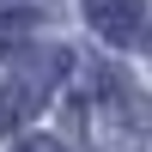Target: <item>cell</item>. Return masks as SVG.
<instances>
[{
  "instance_id": "6da1fadb",
  "label": "cell",
  "mask_w": 152,
  "mask_h": 152,
  "mask_svg": "<svg viewBox=\"0 0 152 152\" xmlns=\"http://www.w3.org/2000/svg\"><path fill=\"white\" fill-rule=\"evenodd\" d=\"M79 116L91 122V134H97L104 152H140L152 140V97L128 73H116V67L91 73V97L79 104Z\"/></svg>"
},
{
  "instance_id": "7a4b0ae2",
  "label": "cell",
  "mask_w": 152,
  "mask_h": 152,
  "mask_svg": "<svg viewBox=\"0 0 152 152\" xmlns=\"http://www.w3.org/2000/svg\"><path fill=\"white\" fill-rule=\"evenodd\" d=\"M61 73H67V49H37V55L0 85V134L24 128V122L49 104V91L61 85Z\"/></svg>"
},
{
  "instance_id": "3957f363",
  "label": "cell",
  "mask_w": 152,
  "mask_h": 152,
  "mask_svg": "<svg viewBox=\"0 0 152 152\" xmlns=\"http://www.w3.org/2000/svg\"><path fill=\"white\" fill-rule=\"evenodd\" d=\"M85 24H91L104 43H140L146 6L140 0H85Z\"/></svg>"
},
{
  "instance_id": "277c9868",
  "label": "cell",
  "mask_w": 152,
  "mask_h": 152,
  "mask_svg": "<svg viewBox=\"0 0 152 152\" xmlns=\"http://www.w3.org/2000/svg\"><path fill=\"white\" fill-rule=\"evenodd\" d=\"M37 31H43V18H37L31 6H12V12H0V61H6V55H18V49L31 43Z\"/></svg>"
},
{
  "instance_id": "5b68a950",
  "label": "cell",
  "mask_w": 152,
  "mask_h": 152,
  "mask_svg": "<svg viewBox=\"0 0 152 152\" xmlns=\"http://www.w3.org/2000/svg\"><path fill=\"white\" fill-rule=\"evenodd\" d=\"M12 152H73L67 140H49V134H37V140H18Z\"/></svg>"
}]
</instances>
